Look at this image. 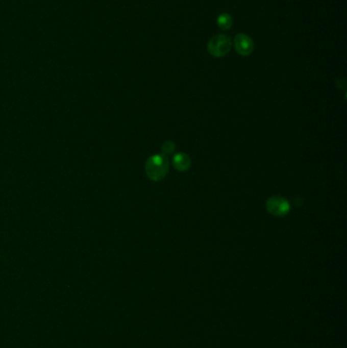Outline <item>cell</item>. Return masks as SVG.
<instances>
[{"instance_id":"1","label":"cell","mask_w":347,"mask_h":348,"mask_svg":"<svg viewBox=\"0 0 347 348\" xmlns=\"http://www.w3.org/2000/svg\"><path fill=\"white\" fill-rule=\"evenodd\" d=\"M145 171L147 176L155 182L165 178L169 171V160L167 156L156 154L149 157L145 165Z\"/></svg>"},{"instance_id":"2","label":"cell","mask_w":347,"mask_h":348,"mask_svg":"<svg viewBox=\"0 0 347 348\" xmlns=\"http://www.w3.org/2000/svg\"><path fill=\"white\" fill-rule=\"evenodd\" d=\"M232 41L227 35L214 36L207 45L209 53L214 57H223L230 51Z\"/></svg>"},{"instance_id":"3","label":"cell","mask_w":347,"mask_h":348,"mask_svg":"<svg viewBox=\"0 0 347 348\" xmlns=\"http://www.w3.org/2000/svg\"><path fill=\"white\" fill-rule=\"evenodd\" d=\"M266 209L271 215L275 217H284L290 212L291 207L287 200L282 196L275 195L267 200Z\"/></svg>"},{"instance_id":"4","label":"cell","mask_w":347,"mask_h":348,"mask_svg":"<svg viewBox=\"0 0 347 348\" xmlns=\"http://www.w3.org/2000/svg\"><path fill=\"white\" fill-rule=\"evenodd\" d=\"M233 42L236 52L241 56H247L254 50V42L247 35L238 34L234 38Z\"/></svg>"},{"instance_id":"5","label":"cell","mask_w":347,"mask_h":348,"mask_svg":"<svg viewBox=\"0 0 347 348\" xmlns=\"http://www.w3.org/2000/svg\"><path fill=\"white\" fill-rule=\"evenodd\" d=\"M172 165L174 168L180 172L187 171L191 165L189 156L185 153H177L172 158Z\"/></svg>"},{"instance_id":"6","label":"cell","mask_w":347,"mask_h":348,"mask_svg":"<svg viewBox=\"0 0 347 348\" xmlns=\"http://www.w3.org/2000/svg\"><path fill=\"white\" fill-rule=\"evenodd\" d=\"M217 24L222 30H229L233 24V18L228 13H221L217 18Z\"/></svg>"},{"instance_id":"7","label":"cell","mask_w":347,"mask_h":348,"mask_svg":"<svg viewBox=\"0 0 347 348\" xmlns=\"http://www.w3.org/2000/svg\"><path fill=\"white\" fill-rule=\"evenodd\" d=\"M161 149H162L163 155H165V156L170 155L174 153V150H175V144L171 141H166L163 143Z\"/></svg>"}]
</instances>
